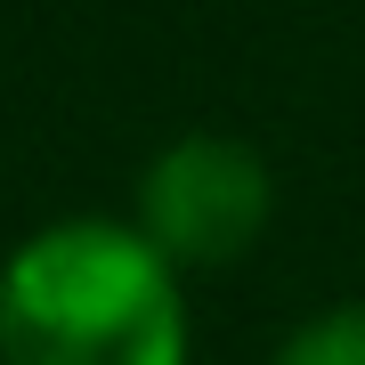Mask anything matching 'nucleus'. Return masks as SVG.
<instances>
[{
	"mask_svg": "<svg viewBox=\"0 0 365 365\" xmlns=\"http://www.w3.org/2000/svg\"><path fill=\"white\" fill-rule=\"evenodd\" d=\"M9 365H187L179 260L138 220H57L0 268Z\"/></svg>",
	"mask_w": 365,
	"mask_h": 365,
	"instance_id": "nucleus-1",
	"label": "nucleus"
},
{
	"mask_svg": "<svg viewBox=\"0 0 365 365\" xmlns=\"http://www.w3.org/2000/svg\"><path fill=\"white\" fill-rule=\"evenodd\" d=\"M268 211H276V179H268L260 146H244L227 130L170 138L138 179V227L179 268H220L235 252H252Z\"/></svg>",
	"mask_w": 365,
	"mask_h": 365,
	"instance_id": "nucleus-2",
	"label": "nucleus"
},
{
	"mask_svg": "<svg viewBox=\"0 0 365 365\" xmlns=\"http://www.w3.org/2000/svg\"><path fill=\"white\" fill-rule=\"evenodd\" d=\"M276 365H365V300H333L284 333Z\"/></svg>",
	"mask_w": 365,
	"mask_h": 365,
	"instance_id": "nucleus-3",
	"label": "nucleus"
}]
</instances>
